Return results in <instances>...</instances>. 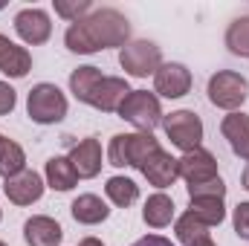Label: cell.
<instances>
[{
  "mask_svg": "<svg viewBox=\"0 0 249 246\" xmlns=\"http://www.w3.org/2000/svg\"><path fill=\"white\" fill-rule=\"evenodd\" d=\"M188 197L191 200H223L226 197V185L220 177L209 180V183H197V185H188Z\"/></svg>",
  "mask_w": 249,
  "mask_h": 246,
  "instance_id": "cell-27",
  "label": "cell"
},
{
  "mask_svg": "<svg viewBox=\"0 0 249 246\" xmlns=\"http://www.w3.org/2000/svg\"><path fill=\"white\" fill-rule=\"evenodd\" d=\"M244 188H247V191H249V168H247V171H244Z\"/></svg>",
  "mask_w": 249,
  "mask_h": 246,
  "instance_id": "cell-33",
  "label": "cell"
},
{
  "mask_svg": "<svg viewBox=\"0 0 249 246\" xmlns=\"http://www.w3.org/2000/svg\"><path fill=\"white\" fill-rule=\"evenodd\" d=\"M232 223H235V232H238L244 241H249V203H238Z\"/></svg>",
  "mask_w": 249,
  "mask_h": 246,
  "instance_id": "cell-29",
  "label": "cell"
},
{
  "mask_svg": "<svg viewBox=\"0 0 249 246\" xmlns=\"http://www.w3.org/2000/svg\"><path fill=\"white\" fill-rule=\"evenodd\" d=\"M130 93V87H127V81L119 78V75H105L102 81H99V87L93 90V96H90V107H96V110H102V113H113V110H119V105L124 102V96Z\"/></svg>",
  "mask_w": 249,
  "mask_h": 246,
  "instance_id": "cell-13",
  "label": "cell"
},
{
  "mask_svg": "<svg viewBox=\"0 0 249 246\" xmlns=\"http://www.w3.org/2000/svg\"><path fill=\"white\" fill-rule=\"evenodd\" d=\"M194 246H214V244H212V238H209V241H200V244H194Z\"/></svg>",
  "mask_w": 249,
  "mask_h": 246,
  "instance_id": "cell-34",
  "label": "cell"
},
{
  "mask_svg": "<svg viewBox=\"0 0 249 246\" xmlns=\"http://www.w3.org/2000/svg\"><path fill=\"white\" fill-rule=\"evenodd\" d=\"M226 47L232 55H241L249 58V15L244 18H235L226 29Z\"/></svg>",
  "mask_w": 249,
  "mask_h": 246,
  "instance_id": "cell-25",
  "label": "cell"
},
{
  "mask_svg": "<svg viewBox=\"0 0 249 246\" xmlns=\"http://www.w3.org/2000/svg\"><path fill=\"white\" fill-rule=\"evenodd\" d=\"M162 127L171 145H177L183 154L197 151L203 142V122L194 110H174L171 116H162Z\"/></svg>",
  "mask_w": 249,
  "mask_h": 246,
  "instance_id": "cell-7",
  "label": "cell"
},
{
  "mask_svg": "<svg viewBox=\"0 0 249 246\" xmlns=\"http://www.w3.org/2000/svg\"><path fill=\"white\" fill-rule=\"evenodd\" d=\"M174 235H177V241L183 246H194L200 244V241H209V226L206 223H200L194 214H183V217H177V223H174Z\"/></svg>",
  "mask_w": 249,
  "mask_h": 246,
  "instance_id": "cell-23",
  "label": "cell"
},
{
  "mask_svg": "<svg viewBox=\"0 0 249 246\" xmlns=\"http://www.w3.org/2000/svg\"><path fill=\"white\" fill-rule=\"evenodd\" d=\"M47 185L55 188V191H70L72 185L78 183V174L70 162V157H53L47 159Z\"/></svg>",
  "mask_w": 249,
  "mask_h": 246,
  "instance_id": "cell-20",
  "label": "cell"
},
{
  "mask_svg": "<svg viewBox=\"0 0 249 246\" xmlns=\"http://www.w3.org/2000/svg\"><path fill=\"white\" fill-rule=\"evenodd\" d=\"M220 133L229 139L232 151L241 159H249V116L247 113H229L220 122Z\"/></svg>",
  "mask_w": 249,
  "mask_h": 246,
  "instance_id": "cell-17",
  "label": "cell"
},
{
  "mask_svg": "<svg viewBox=\"0 0 249 246\" xmlns=\"http://www.w3.org/2000/svg\"><path fill=\"white\" fill-rule=\"evenodd\" d=\"M119 64L127 75L133 78H148L162 67V53L154 41H130L119 53Z\"/></svg>",
  "mask_w": 249,
  "mask_h": 246,
  "instance_id": "cell-6",
  "label": "cell"
},
{
  "mask_svg": "<svg viewBox=\"0 0 249 246\" xmlns=\"http://www.w3.org/2000/svg\"><path fill=\"white\" fill-rule=\"evenodd\" d=\"M154 90L165 99H183L191 90V72L186 64H162L154 72Z\"/></svg>",
  "mask_w": 249,
  "mask_h": 246,
  "instance_id": "cell-10",
  "label": "cell"
},
{
  "mask_svg": "<svg viewBox=\"0 0 249 246\" xmlns=\"http://www.w3.org/2000/svg\"><path fill=\"white\" fill-rule=\"evenodd\" d=\"M26 113L38 124H55L67 116V96L55 84H35L26 99Z\"/></svg>",
  "mask_w": 249,
  "mask_h": 246,
  "instance_id": "cell-4",
  "label": "cell"
},
{
  "mask_svg": "<svg viewBox=\"0 0 249 246\" xmlns=\"http://www.w3.org/2000/svg\"><path fill=\"white\" fill-rule=\"evenodd\" d=\"M130 246H174L171 241H165V238H160V235H148V238H139L136 244Z\"/></svg>",
  "mask_w": 249,
  "mask_h": 246,
  "instance_id": "cell-31",
  "label": "cell"
},
{
  "mask_svg": "<svg viewBox=\"0 0 249 246\" xmlns=\"http://www.w3.org/2000/svg\"><path fill=\"white\" fill-rule=\"evenodd\" d=\"M78 246H105V244H102L99 238H84V241H81Z\"/></svg>",
  "mask_w": 249,
  "mask_h": 246,
  "instance_id": "cell-32",
  "label": "cell"
},
{
  "mask_svg": "<svg viewBox=\"0 0 249 246\" xmlns=\"http://www.w3.org/2000/svg\"><path fill=\"white\" fill-rule=\"evenodd\" d=\"M70 162H72L78 180H93V177L102 171V145H99V139L87 136V139H81L78 145H72Z\"/></svg>",
  "mask_w": 249,
  "mask_h": 246,
  "instance_id": "cell-12",
  "label": "cell"
},
{
  "mask_svg": "<svg viewBox=\"0 0 249 246\" xmlns=\"http://www.w3.org/2000/svg\"><path fill=\"white\" fill-rule=\"evenodd\" d=\"M249 96V81L241 72H232V70H220L209 78V102L214 107H223V110H238Z\"/></svg>",
  "mask_w": 249,
  "mask_h": 246,
  "instance_id": "cell-5",
  "label": "cell"
},
{
  "mask_svg": "<svg viewBox=\"0 0 249 246\" xmlns=\"http://www.w3.org/2000/svg\"><path fill=\"white\" fill-rule=\"evenodd\" d=\"M142 174H145V180L151 185H157V188H168V185L177 183V177H180V165H177V159L171 157V154H165L162 148L142 165Z\"/></svg>",
  "mask_w": 249,
  "mask_h": 246,
  "instance_id": "cell-15",
  "label": "cell"
},
{
  "mask_svg": "<svg viewBox=\"0 0 249 246\" xmlns=\"http://www.w3.org/2000/svg\"><path fill=\"white\" fill-rule=\"evenodd\" d=\"M90 12H93V3H90V0H72V3H67V0H55V15L67 18L70 23L87 18Z\"/></svg>",
  "mask_w": 249,
  "mask_h": 246,
  "instance_id": "cell-28",
  "label": "cell"
},
{
  "mask_svg": "<svg viewBox=\"0 0 249 246\" xmlns=\"http://www.w3.org/2000/svg\"><path fill=\"white\" fill-rule=\"evenodd\" d=\"M3 191L15 206H32L44 197V180L35 171H20L3 183Z\"/></svg>",
  "mask_w": 249,
  "mask_h": 246,
  "instance_id": "cell-11",
  "label": "cell"
},
{
  "mask_svg": "<svg viewBox=\"0 0 249 246\" xmlns=\"http://www.w3.org/2000/svg\"><path fill=\"white\" fill-rule=\"evenodd\" d=\"M180 165V177L186 180L188 185H197V183H209L217 177V159L214 154H209L206 148H197V151H188L177 159Z\"/></svg>",
  "mask_w": 249,
  "mask_h": 246,
  "instance_id": "cell-9",
  "label": "cell"
},
{
  "mask_svg": "<svg viewBox=\"0 0 249 246\" xmlns=\"http://www.w3.org/2000/svg\"><path fill=\"white\" fill-rule=\"evenodd\" d=\"M70 211H72V217H75L78 223H84V226H96V223L107 220V214H110V209L105 206V200L96 197V194H81V197H75L72 206H70Z\"/></svg>",
  "mask_w": 249,
  "mask_h": 246,
  "instance_id": "cell-18",
  "label": "cell"
},
{
  "mask_svg": "<svg viewBox=\"0 0 249 246\" xmlns=\"http://www.w3.org/2000/svg\"><path fill=\"white\" fill-rule=\"evenodd\" d=\"M0 217H3V211H0Z\"/></svg>",
  "mask_w": 249,
  "mask_h": 246,
  "instance_id": "cell-36",
  "label": "cell"
},
{
  "mask_svg": "<svg viewBox=\"0 0 249 246\" xmlns=\"http://www.w3.org/2000/svg\"><path fill=\"white\" fill-rule=\"evenodd\" d=\"M23 238L29 246H58L64 238V229L58 226V220L47 214H35L23 223Z\"/></svg>",
  "mask_w": 249,
  "mask_h": 246,
  "instance_id": "cell-14",
  "label": "cell"
},
{
  "mask_svg": "<svg viewBox=\"0 0 249 246\" xmlns=\"http://www.w3.org/2000/svg\"><path fill=\"white\" fill-rule=\"evenodd\" d=\"M0 139H3V136H0Z\"/></svg>",
  "mask_w": 249,
  "mask_h": 246,
  "instance_id": "cell-37",
  "label": "cell"
},
{
  "mask_svg": "<svg viewBox=\"0 0 249 246\" xmlns=\"http://www.w3.org/2000/svg\"><path fill=\"white\" fill-rule=\"evenodd\" d=\"M130 38V23L119 9H96L87 18L75 20L64 32V44L70 53L90 55L107 47H124Z\"/></svg>",
  "mask_w": 249,
  "mask_h": 246,
  "instance_id": "cell-1",
  "label": "cell"
},
{
  "mask_svg": "<svg viewBox=\"0 0 249 246\" xmlns=\"http://www.w3.org/2000/svg\"><path fill=\"white\" fill-rule=\"evenodd\" d=\"M29 70H32V55L6 35H0V72L9 78H23Z\"/></svg>",
  "mask_w": 249,
  "mask_h": 246,
  "instance_id": "cell-16",
  "label": "cell"
},
{
  "mask_svg": "<svg viewBox=\"0 0 249 246\" xmlns=\"http://www.w3.org/2000/svg\"><path fill=\"white\" fill-rule=\"evenodd\" d=\"M105 194L110 197L113 206L127 209V206L136 203V197H139V185L133 183V180H127V177H110L107 185H105Z\"/></svg>",
  "mask_w": 249,
  "mask_h": 246,
  "instance_id": "cell-24",
  "label": "cell"
},
{
  "mask_svg": "<svg viewBox=\"0 0 249 246\" xmlns=\"http://www.w3.org/2000/svg\"><path fill=\"white\" fill-rule=\"evenodd\" d=\"M124 122H130L139 133H154L157 124H162V107L160 99L148 90H130L124 96V102L116 110Z\"/></svg>",
  "mask_w": 249,
  "mask_h": 246,
  "instance_id": "cell-3",
  "label": "cell"
},
{
  "mask_svg": "<svg viewBox=\"0 0 249 246\" xmlns=\"http://www.w3.org/2000/svg\"><path fill=\"white\" fill-rule=\"evenodd\" d=\"M0 246H6V244H3V241H0Z\"/></svg>",
  "mask_w": 249,
  "mask_h": 246,
  "instance_id": "cell-35",
  "label": "cell"
},
{
  "mask_svg": "<svg viewBox=\"0 0 249 246\" xmlns=\"http://www.w3.org/2000/svg\"><path fill=\"white\" fill-rule=\"evenodd\" d=\"M15 32L20 35L23 44H47L50 35H53V23H50V15L44 9H20L15 15Z\"/></svg>",
  "mask_w": 249,
  "mask_h": 246,
  "instance_id": "cell-8",
  "label": "cell"
},
{
  "mask_svg": "<svg viewBox=\"0 0 249 246\" xmlns=\"http://www.w3.org/2000/svg\"><path fill=\"white\" fill-rule=\"evenodd\" d=\"M102 78H105V75H102L99 67H78V70H72V75H70V90H72V96H75L78 102L87 105Z\"/></svg>",
  "mask_w": 249,
  "mask_h": 246,
  "instance_id": "cell-21",
  "label": "cell"
},
{
  "mask_svg": "<svg viewBox=\"0 0 249 246\" xmlns=\"http://www.w3.org/2000/svg\"><path fill=\"white\" fill-rule=\"evenodd\" d=\"M188 214H194L200 223H206L212 229V226H220L223 223L226 209H223V200H191Z\"/></svg>",
  "mask_w": 249,
  "mask_h": 246,
  "instance_id": "cell-26",
  "label": "cell"
},
{
  "mask_svg": "<svg viewBox=\"0 0 249 246\" xmlns=\"http://www.w3.org/2000/svg\"><path fill=\"white\" fill-rule=\"evenodd\" d=\"M26 171V154L18 142L12 139H0V177L9 180L15 174Z\"/></svg>",
  "mask_w": 249,
  "mask_h": 246,
  "instance_id": "cell-22",
  "label": "cell"
},
{
  "mask_svg": "<svg viewBox=\"0 0 249 246\" xmlns=\"http://www.w3.org/2000/svg\"><path fill=\"white\" fill-rule=\"evenodd\" d=\"M142 220L151 226V229H165L171 220H174V200L162 191L151 194L145 209H142Z\"/></svg>",
  "mask_w": 249,
  "mask_h": 246,
  "instance_id": "cell-19",
  "label": "cell"
},
{
  "mask_svg": "<svg viewBox=\"0 0 249 246\" xmlns=\"http://www.w3.org/2000/svg\"><path fill=\"white\" fill-rule=\"evenodd\" d=\"M15 102H18L15 90H12V87H9L6 81H0V116L12 113V110H15Z\"/></svg>",
  "mask_w": 249,
  "mask_h": 246,
  "instance_id": "cell-30",
  "label": "cell"
},
{
  "mask_svg": "<svg viewBox=\"0 0 249 246\" xmlns=\"http://www.w3.org/2000/svg\"><path fill=\"white\" fill-rule=\"evenodd\" d=\"M160 151L154 133H116L107 148V159L116 168H139Z\"/></svg>",
  "mask_w": 249,
  "mask_h": 246,
  "instance_id": "cell-2",
  "label": "cell"
}]
</instances>
